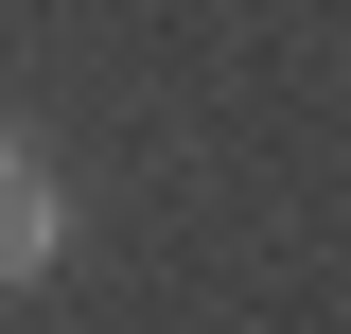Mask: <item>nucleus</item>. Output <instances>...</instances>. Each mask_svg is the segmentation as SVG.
I'll list each match as a JSON object with an SVG mask.
<instances>
[{"label":"nucleus","mask_w":351,"mask_h":334,"mask_svg":"<svg viewBox=\"0 0 351 334\" xmlns=\"http://www.w3.org/2000/svg\"><path fill=\"white\" fill-rule=\"evenodd\" d=\"M53 247H71V194H53V159H36V141L0 124V282H36Z\"/></svg>","instance_id":"obj_1"}]
</instances>
